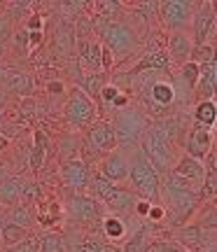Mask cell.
<instances>
[{"mask_svg":"<svg viewBox=\"0 0 217 252\" xmlns=\"http://www.w3.org/2000/svg\"><path fill=\"white\" fill-rule=\"evenodd\" d=\"M133 157L128 161V180L131 182V191L136 194L138 198L143 201H150V203H159V194H161V178L159 173L154 171V166L147 161V157L143 154L140 147L131 150Z\"/></svg>","mask_w":217,"mask_h":252,"instance_id":"obj_1","label":"cell"},{"mask_svg":"<svg viewBox=\"0 0 217 252\" xmlns=\"http://www.w3.org/2000/svg\"><path fill=\"white\" fill-rule=\"evenodd\" d=\"M143 154L147 157V161L154 166V171L159 173H171L173 168V140L168 138V131L166 126L159 124H147L143 133Z\"/></svg>","mask_w":217,"mask_h":252,"instance_id":"obj_2","label":"cell"},{"mask_svg":"<svg viewBox=\"0 0 217 252\" xmlns=\"http://www.w3.org/2000/svg\"><path fill=\"white\" fill-rule=\"evenodd\" d=\"M147 117L138 108H133L131 103L124 108L115 110V117H112V128H115V138H117V147L122 150H136L140 147L143 133L147 128Z\"/></svg>","mask_w":217,"mask_h":252,"instance_id":"obj_3","label":"cell"},{"mask_svg":"<svg viewBox=\"0 0 217 252\" xmlns=\"http://www.w3.org/2000/svg\"><path fill=\"white\" fill-rule=\"evenodd\" d=\"M96 31L103 37L100 45L108 47L110 52H112V56H117L119 61L126 59L128 54H133L138 49V45H140L138 33L128 24H124V21H103V19H98L96 21Z\"/></svg>","mask_w":217,"mask_h":252,"instance_id":"obj_4","label":"cell"},{"mask_svg":"<svg viewBox=\"0 0 217 252\" xmlns=\"http://www.w3.org/2000/svg\"><path fill=\"white\" fill-rule=\"evenodd\" d=\"M65 217L77 222L80 226H93V224H100L103 217H105V210L100 206L98 201L84 191H75L70 196L65 198Z\"/></svg>","mask_w":217,"mask_h":252,"instance_id":"obj_5","label":"cell"},{"mask_svg":"<svg viewBox=\"0 0 217 252\" xmlns=\"http://www.w3.org/2000/svg\"><path fill=\"white\" fill-rule=\"evenodd\" d=\"M194 9H196L194 0H163L159 2V19L168 33H187Z\"/></svg>","mask_w":217,"mask_h":252,"instance_id":"obj_6","label":"cell"},{"mask_svg":"<svg viewBox=\"0 0 217 252\" xmlns=\"http://www.w3.org/2000/svg\"><path fill=\"white\" fill-rule=\"evenodd\" d=\"M63 115H65V119H68V124L75 126V128H89V126L93 124V117L98 115V108H96V103H93L84 91H80L75 87V89L70 91V96H68Z\"/></svg>","mask_w":217,"mask_h":252,"instance_id":"obj_7","label":"cell"},{"mask_svg":"<svg viewBox=\"0 0 217 252\" xmlns=\"http://www.w3.org/2000/svg\"><path fill=\"white\" fill-rule=\"evenodd\" d=\"M215 5L206 0V2H196V9H194V17H191V31L189 37L194 47H203L213 42L210 37L215 35Z\"/></svg>","mask_w":217,"mask_h":252,"instance_id":"obj_8","label":"cell"},{"mask_svg":"<svg viewBox=\"0 0 217 252\" xmlns=\"http://www.w3.org/2000/svg\"><path fill=\"white\" fill-rule=\"evenodd\" d=\"M213 143H215L213 128L194 122L189 135H187V143H185V154L196 161H206V157L213 152Z\"/></svg>","mask_w":217,"mask_h":252,"instance_id":"obj_9","label":"cell"},{"mask_svg":"<svg viewBox=\"0 0 217 252\" xmlns=\"http://www.w3.org/2000/svg\"><path fill=\"white\" fill-rule=\"evenodd\" d=\"M61 185L70 191H84L89 189V180H91V168L82 159H72V161L61 163V171H59Z\"/></svg>","mask_w":217,"mask_h":252,"instance_id":"obj_10","label":"cell"},{"mask_svg":"<svg viewBox=\"0 0 217 252\" xmlns=\"http://www.w3.org/2000/svg\"><path fill=\"white\" fill-rule=\"evenodd\" d=\"M87 143L98 154H110L117 150V138L110 119H98L87 128Z\"/></svg>","mask_w":217,"mask_h":252,"instance_id":"obj_11","label":"cell"},{"mask_svg":"<svg viewBox=\"0 0 217 252\" xmlns=\"http://www.w3.org/2000/svg\"><path fill=\"white\" fill-rule=\"evenodd\" d=\"M98 175H103L105 180H110L112 185H122L128 180V159L122 150H115L110 154H103V159L98 163Z\"/></svg>","mask_w":217,"mask_h":252,"instance_id":"obj_12","label":"cell"},{"mask_svg":"<svg viewBox=\"0 0 217 252\" xmlns=\"http://www.w3.org/2000/svg\"><path fill=\"white\" fill-rule=\"evenodd\" d=\"M138 201H140V198H138L128 187H119L117 191H115V196L103 203V210H108L110 215L122 217V220H126V217H131V215L136 217Z\"/></svg>","mask_w":217,"mask_h":252,"instance_id":"obj_13","label":"cell"},{"mask_svg":"<svg viewBox=\"0 0 217 252\" xmlns=\"http://www.w3.org/2000/svg\"><path fill=\"white\" fill-rule=\"evenodd\" d=\"M191 52H194V42H191L189 33H168V42H166V54L175 65H185L191 61Z\"/></svg>","mask_w":217,"mask_h":252,"instance_id":"obj_14","label":"cell"},{"mask_svg":"<svg viewBox=\"0 0 217 252\" xmlns=\"http://www.w3.org/2000/svg\"><path fill=\"white\" fill-rule=\"evenodd\" d=\"M171 68L173 63L168 59V54H166V49H150L128 70V75H138V72H171Z\"/></svg>","mask_w":217,"mask_h":252,"instance_id":"obj_15","label":"cell"},{"mask_svg":"<svg viewBox=\"0 0 217 252\" xmlns=\"http://www.w3.org/2000/svg\"><path fill=\"white\" fill-rule=\"evenodd\" d=\"M77 63L82 72H103L100 70V42L91 37H82L77 42Z\"/></svg>","mask_w":217,"mask_h":252,"instance_id":"obj_16","label":"cell"},{"mask_svg":"<svg viewBox=\"0 0 217 252\" xmlns=\"http://www.w3.org/2000/svg\"><path fill=\"white\" fill-rule=\"evenodd\" d=\"M215 89H217V63L208 61L199 65V80H196V87H194V94L196 98L201 100H215Z\"/></svg>","mask_w":217,"mask_h":252,"instance_id":"obj_17","label":"cell"},{"mask_svg":"<svg viewBox=\"0 0 217 252\" xmlns=\"http://www.w3.org/2000/svg\"><path fill=\"white\" fill-rule=\"evenodd\" d=\"M171 173H175V175L182 178V180H189L191 185H196V187L201 189L203 175H206V166H203V161H196V159H191L187 154H182L180 159L173 163Z\"/></svg>","mask_w":217,"mask_h":252,"instance_id":"obj_18","label":"cell"},{"mask_svg":"<svg viewBox=\"0 0 217 252\" xmlns=\"http://www.w3.org/2000/svg\"><path fill=\"white\" fill-rule=\"evenodd\" d=\"M152 229H154V224L143 220V224L128 236L126 241H124V248H119V250L122 252H150L152 250Z\"/></svg>","mask_w":217,"mask_h":252,"instance_id":"obj_19","label":"cell"},{"mask_svg":"<svg viewBox=\"0 0 217 252\" xmlns=\"http://www.w3.org/2000/svg\"><path fill=\"white\" fill-rule=\"evenodd\" d=\"M100 229H103V236L112 241V243H122L126 241L128 234H126V220L122 217H115V215H105L103 222H100Z\"/></svg>","mask_w":217,"mask_h":252,"instance_id":"obj_20","label":"cell"},{"mask_svg":"<svg viewBox=\"0 0 217 252\" xmlns=\"http://www.w3.org/2000/svg\"><path fill=\"white\" fill-rule=\"evenodd\" d=\"M5 222H7V224H17L28 231V229L33 226V222H35V210H33V206L17 203V206L9 208V213L5 215Z\"/></svg>","mask_w":217,"mask_h":252,"instance_id":"obj_21","label":"cell"},{"mask_svg":"<svg viewBox=\"0 0 217 252\" xmlns=\"http://www.w3.org/2000/svg\"><path fill=\"white\" fill-rule=\"evenodd\" d=\"M150 100H152L156 108H168L173 100H175V87H173L171 82H152V87H150Z\"/></svg>","mask_w":217,"mask_h":252,"instance_id":"obj_22","label":"cell"},{"mask_svg":"<svg viewBox=\"0 0 217 252\" xmlns=\"http://www.w3.org/2000/svg\"><path fill=\"white\" fill-rule=\"evenodd\" d=\"M45 157H47V135L45 131L37 128L33 133V147H31V154H28V166L31 171H40L45 166Z\"/></svg>","mask_w":217,"mask_h":252,"instance_id":"obj_23","label":"cell"},{"mask_svg":"<svg viewBox=\"0 0 217 252\" xmlns=\"http://www.w3.org/2000/svg\"><path fill=\"white\" fill-rule=\"evenodd\" d=\"M105 87V72H82L80 87L77 89L84 91L89 98H100V91Z\"/></svg>","mask_w":217,"mask_h":252,"instance_id":"obj_24","label":"cell"},{"mask_svg":"<svg viewBox=\"0 0 217 252\" xmlns=\"http://www.w3.org/2000/svg\"><path fill=\"white\" fill-rule=\"evenodd\" d=\"M63 206H59L54 201H47V203H40L35 210V222L40 226H54L61 217H63Z\"/></svg>","mask_w":217,"mask_h":252,"instance_id":"obj_25","label":"cell"},{"mask_svg":"<svg viewBox=\"0 0 217 252\" xmlns=\"http://www.w3.org/2000/svg\"><path fill=\"white\" fill-rule=\"evenodd\" d=\"M37 250L40 252H65V234L63 231H45L37 238Z\"/></svg>","mask_w":217,"mask_h":252,"instance_id":"obj_26","label":"cell"},{"mask_svg":"<svg viewBox=\"0 0 217 252\" xmlns=\"http://www.w3.org/2000/svg\"><path fill=\"white\" fill-rule=\"evenodd\" d=\"M26 238H31V234H28L26 229H21V226L17 224H2V229H0V241H2V248H14V245L24 243Z\"/></svg>","mask_w":217,"mask_h":252,"instance_id":"obj_27","label":"cell"},{"mask_svg":"<svg viewBox=\"0 0 217 252\" xmlns=\"http://www.w3.org/2000/svg\"><path fill=\"white\" fill-rule=\"evenodd\" d=\"M21 189H24V182L19 178H9L0 185V201L2 203H9V206H17L21 203Z\"/></svg>","mask_w":217,"mask_h":252,"instance_id":"obj_28","label":"cell"},{"mask_svg":"<svg viewBox=\"0 0 217 252\" xmlns=\"http://www.w3.org/2000/svg\"><path fill=\"white\" fill-rule=\"evenodd\" d=\"M215 119H217L215 100H201V103H196V110H194V122L196 124L215 128Z\"/></svg>","mask_w":217,"mask_h":252,"instance_id":"obj_29","label":"cell"},{"mask_svg":"<svg viewBox=\"0 0 217 252\" xmlns=\"http://www.w3.org/2000/svg\"><path fill=\"white\" fill-rule=\"evenodd\" d=\"M128 9H131L143 24H152L154 19H159V2H154V0H150V2H136V5H131Z\"/></svg>","mask_w":217,"mask_h":252,"instance_id":"obj_30","label":"cell"},{"mask_svg":"<svg viewBox=\"0 0 217 252\" xmlns=\"http://www.w3.org/2000/svg\"><path fill=\"white\" fill-rule=\"evenodd\" d=\"M7 89H9V94L26 96V94H31V89H33V80H31L28 72H14V75H9Z\"/></svg>","mask_w":217,"mask_h":252,"instance_id":"obj_31","label":"cell"},{"mask_svg":"<svg viewBox=\"0 0 217 252\" xmlns=\"http://www.w3.org/2000/svg\"><path fill=\"white\" fill-rule=\"evenodd\" d=\"M59 147H61V152H59V159H61V163L72 161V159H80V143H77V138H75V135H68V138H63Z\"/></svg>","mask_w":217,"mask_h":252,"instance_id":"obj_32","label":"cell"},{"mask_svg":"<svg viewBox=\"0 0 217 252\" xmlns=\"http://www.w3.org/2000/svg\"><path fill=\"white\" fill-rule=\"evenodd\" d=\"M180 80H182V84L187 87V91H194L196 80H199V65H196L194 61L180 65Z\"/></svg>","mask_w":217,"mask_h":252,"instance_id":"obj_33","label":"cell"},{"mask_svg":"<svg viewBox=\"0 0 217 252\" xmlns=\"http://www.w3.org/2000/svg\"><path fill=\"white\" fill-rule=\"evenodd\" d=\"M119 94H122V91H119L115 84H105V87H103V91H100V98L98 100H103L105 105H110V108H112V103H115V98H117Z\"/></svg>","mask_w":217,"mask_h":252,"instance_id":"obj_34","label":"cell"},{"mask_svg":"<svg viewBox=\"0 0 217 252\" xmlns=\"http://www.w3.org/2000/svg\"><path fill=\"white\" fill-rule=\"evenodd\" d=\"M9 252H40L37 250V238H26L24 243L14 245V248H7Z\"/></svg>","mask_w":217,"mask_h":252,"instance_id":"obj_35","label":"cell"},{"mask_svg":"<svg viewBox=\"0 0 217 252\" xmlns=\"http://www.w3.org/2000/svg\"><path fill=\"white\" fill-rule=\"evenodd\" d=\"M115 65V56H112V52H110L108 47L100 45V70H110Z\"/></svg>","mask_w":217,"mask_h":252,"instance_id":"obj_36","label":"cell"},{"mask_svg":"<svg viewBox=\"0 0 217 252\" xmlns=\"http://www.w3.org/2000/svg\"><path fill=\"white\" fill-rule=\"evenodd\" d=\"M26 28L31 33H40V28H42V17H40V14H33V17L28 19Z\"/></svg>","mask_w":217,"mask_h":252,"instance_id":"obj_37","label":"cell"},{"mask_svg":"<svg viewBox=\"0 0 217 252\" xmlns=\"http://www.w3.org/2000/svg\"><path fill=\"white\" fill-rule=\"evenodd\" d=\"M47 91H49V94H63V82H49V84H47Z\"/></svg>","mask_w":217,"mask_h":252,"instance_id":"obj_38","label":"cell"},{"mask_svg":"<svg viewBox=\"0 0 217 252\" xmlns=\"http://www.w3.org/2000/svg\"><path fill=\"white\" fill-rule=\"evenodd\" d=\"M163 250H166V252H189V250H182V248H178V245H166Z\"/></svg>","mask_w":217,"mask_h":252,"instance_id":"obj_39","label":"cell"},{"mask_svg":"<svg viewBox=\"0 0 217 252\" xmlns=\"http://www.w3.org/2000/svg\"><path fill=\"white\" fill-rule=\"evenodd\" d=\"M103 252H122L117 248V245H112V243H105V248H103Z\"/></svg>","mask_w":217,"mask_h":252,"instance_id":"obj_40","label":"cell"},{"mask_svg":"<svg viewBox=\"0 0 217 252\" xmlns=\"http://www.w3.org/2000/svg\"><path fill=\"white\" fill-rule=\"evenodd\" d=\"M0 252H9V250H7V248H2V250H0Z\"/></svg>","mask_w":217,"mask_h":252,"instance_id":"obj_41","label":"cell"}]
</instances>
